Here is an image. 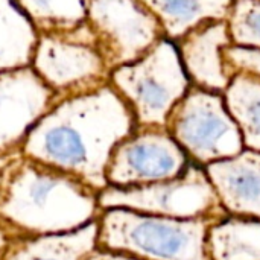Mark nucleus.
Wrapping results in <instances>:
<instances>
[{
  "label": "nucleus",
  "instance_id": "obj_1",
  "mask_svg": "<svg viewBox=\"0 0 260 260\" xmlns=\"http://www.w3.org/2000/svg\"><path fill=\"white\" fill-rule=\"evenodd\" d=\"M136 128L129 107L108 82L56 99L27 133L20 152L78 177L101 193L114 148Z\"/></svg>",
  "mask_w": 260,
  "mask_h": 260
},
{
  "label": "nucleus",
  "instance_id": "obj_2",
  "mask_svg": "<svg viewBox=\"0 0 260 260\" xmlns=\"http://www.w3.org/2000/svg\"><path fill=\"white\" fill-rule=\"evenodd\" d=\"M99 192L78 177L15 152L0 180V219L18 236L79 230L98 221Z\"/></svg>",
  "mask_w": 260,
  "mask_h": 260
},
{
  "label": "nucleus",
  "instance_id": "obj_3",
  "mask_svg": "<svg viewBox=\"0 0 260 260\" xmlns=\"http://www.w3.org/2000/svg\"><path fill=\"white\" fill-rule=\"evenodd\" d=\"M212 219H177L105 209L98 218V248L140 260H210Z\"/></svg>",
  "mask_w": 260,
  "mask_h": 260
},
{
  "label": "nucleus",
  "instance_id": "obj_4",
  "mask_svg": "<svg viewBox=\"0 0 260 260\" xmlns=\"http://www.w3.org/2000/svg\"><path fill=\"white\" fill-rule=\"evenodd\" d=\"M108 82L129 107L137 128H166L172 108L190 88L177 44L168 38L113 69Z\"/></svg>",
  "mask_w": 260,
  "mask_h": 260
},
{
  "label": "nucleus",
  "instance_id": "obj_5",
  "mask_svg": "<svg viewBox=\"0 0 260 260\" xmlns=\"http://www.w3.org/2000/svg\"><path fill=\"white\" fill-rule=\"evenodd\" d=\"M30 67L56 99L108 84L111 73L87 21L69 30L38 34Z\"/></svg>",
  "mask_w": 260,
  "mask_h": 260
},
{
  "label": "nucleus",
  "instance_id": "obj_6",
  "mask_svg": "<svg viewBox=\"0 0 260 260\" xmlns=\"http://www.w3.org/2000/svg\"><path fill=\"white\" fill-rule=\"evenodd\" d=\"M99 206L102 210L126 209L177 219L219 222L227 218L207 174L197 166H187L181 175L166 181L123 189L105 187L99 193Z\"/></svg>",
  "mask_w": 260,
  "mask_h": 260
},
{
  "label": "nucleus",
  "instance_id": "obj_7",
  "mask_svg": "<svg viewBox=\"0 0 260 260\" xmlns=\"http://www.w3.org/2000/svg\"><path fill=\"white\" fill-rule=\"evenodd\" d=\"M166 129L193 161L210 165L242 152L241 131L221 93L190 85L172 108Z\"/></svg>",
  "mask_w": 260,
  "mask_h": 260
},
{
  "label": "nucleus",
  "instance_id": "obj_8",
  "mask_svg": "<svg viewBox=\"0 0 260 260\" xmlns=\"http://www.w3.org/2000/svg\"><path fill=\"white\" fill-rule=\"evenodd\" d=\"M87 24L110 69L133 62L165 38L140 0H87Z\"/></svg>",
  "mask_w": 260,
  "mask_h": 260
},
{
  "label": "nucleus",
  "instance_id": "obj_9",
  "mask_svg": "<svg viewBox=\"0 0 260 260\" xmlns=\"http://www.w3.org/2000/svg\"><path fill=\"white\" fill-rule=\"evenodd\" d=\"M187 168L186 154L166 128H136L113 151L107 187H134L172 180Z\"/></svg>",
  "mask_w": 260,
  "mask_h": 260
},
{
  "label": "nucleus",
  "instance_id": "obj_10",
  "mask_svg": "<svg viewBox=\"0 0 260 260\" xmlns=\"http://www.w3.org/2000/svg\"><path fill=\"white\" fill-rule=\"evenodd\" d=\"M56 102L30 66L0 72V157L20 152L27 133Z\"/></svg>",
  "mask_w": 260,
  "mask_h": 260
},
{
  "label": "nucleus",
  "instance_id": "obj_11",
  "mask_svg": "<svg viewBox=\"0 0 260 260\" xmlns=\"http://www.w3.org/2000/svg\"><path fill=\"white\" fill-rule=\"evenodd\" d=\"M233 44L227 21H206L177 41L184 72L192 85L224 93L232 76L222 61V49Z\"/></svg>",
  "mask_w": 260,
  "mask_h": 260
},
{
  "label": "nucleus",
  "instance_id": "obj_12",
  "mask_svg": "<svg viewBox=\"0 0 260 260\" xmlns=\"http://www.w3.org/2000/svg\"><path fill=\"white\" fill-rule=\"evenodd\" d=\"M206 174L227 213L260 221V152L250 149L213 161Z\"/></svg>",
  "mask_w": 260,
  "mask_h": 260
},
{
  "label": "nucleus",
  "instance_id": "obj_13",
  "mask_svg": "<svg viewBox=\"0 0 260 260\" xmlns=\"http://www.w3.org/2000/svg\"><path fill=\"white\" fill-rule=\"evenodd\" d=\"M98 250V221L59 235L18 236L0 254V260H84Z\"/></svg>",
  "mask_w": 260,
  "mask_h": 260
},
{
  "label": "nucleus",
  "instance_id": "obj_14",
  "mask_svg": "<svg viewBox=\"0 0 260 260\" xmlns=\"http://www.w3.org/2000/svg\"><path fill=\"white\" fill-rule=\"evenodd\" d=\"M235 0H140L157 18L163 37L178 41L206 21H227Z\"/></svg>",
  "mask_w": 260,
  "mask_h": 260
},
{
  "label": "nucleus",
  "instance_id": "obj_15",
  "mask_svg": "<svg viewBox=\"0 0 260 260\" xmlns=\"http://www.w3.org/2000/svg\"><path fill=\"white\" fill-rule=\"evenodd\" d=\"M210 260H260V221L225 218L209 229Z\"/></svg>",
  "mask_w": 260,
  "mask_h": 260
},
{
  "label": "nucleus",
  "instance_id": "obj_16",
  "mask_svg": "<svg viewBox=\"0 0 260 260\" xmlns=\"http://www.w3.org/2000/svg\"><path fill=\"white\" fill-rule=\"evenodd\" d=\"M38 32L14 0H0V72L30 66Z\"/></svg>",
  "mask_w": 260,
  "mask_h": 260
},
{
  "label": "nucleus",
  "instance_id": "obj_17",
  "mask_svg": "<svg viewBox=\"0 0 260 260\" xmlns=\"http://www.w3.org/2000/svg\"><path fill=\"white\" fill-rule=\"evenodd\" d=\"M224 96L225 107L241 131L244 146L260 152V78L235 73Z\"/></svg>",
  "mask_w": 260,
  "mask_h": 260
},
{
  "label": "nucleus",
  "instance_id": "obj_18",
  "mask_svg": "<svg viewBox=\"0 0 260 260\" xmlns=\"http://www.w3.org/2000/svg\"><path fill=\"white\" fill-rule=\"evenodd\" d=\"M38 34L69 30L87 18V0H14Z\"/></svg>",
  "mask_w": 260,
  "mask_h": 260
},
{
  "label": "nucleus",
  "instance_id": "obj_19",
  "mask_svg": "<svg viewBox=\"0 0 260 260\" xmlns=\"http://www.w3.org/2000/svg\"><path fill=\"white\" fill-rule=\"evenodd\" d=\"M227 24L235 46L260 49V0H235Z\"/></svg>",
  "mask_w": 260,
  "mask_h": 260
},
{
  "label": "nucleus",
  "instance_id": "obj_20",
  "mask_svg": "<svg viewBox=\"0 0 260 260\" xmlns=\"http://www.w3.org/2000/svg\"><path fill=\"white\" fill-rule=\"evenodd\" d=\"M221 55L230 76L235 73H250L260 78V49L230 44L222 49Z\"/></svg>",
  "mask_w": 260,
  "mask_h": 260
},
{
  "label": "nucleus",
  "instance_id": "obj_21",
  "mask_svg": "<svg viewBox=\"0 0 260 260\" xmlns=\"http://www.w3.org/2000/svg\"><path fill=\"white\" fill-rule=\"evenodd\" d=\"M84 260H140L128 256V254H122V253H114V251H107V250H94L93 253H90Z\"/></svg>",
  "mask_w": 260,
  "mask_h": 260
},
{
  "label": "nucleus",
  "instance_id": "obj_22",
  "mask_svg": "<svg viewBox=\"0 0 260 260\" xmlns=\"http://www.w3.org/2000/svg\"><path fill=\"white\" fill-rule=\"evenodd\" d=\"M15 238H18V235L12 230V229H9L2 219H0V254L5 251V248L11 244V241L12 239H15Z\"/></svg>",
  "mask_w": 260,
  "mask_h": 260
},
{
  "label": "nucleus",
  "instance_id": "obj_23",
  "mask_svg": "<svg viewBox=\"0 0 260 260\" xmlns=\"http://www.w3.org/2000/svg\"><path fill=\"white\" fill-rule=\"evenodd\" d=\"M9 157H11V155H8V157H0V180H2V175H3V171H5V168H6V165H8Z\"/></svg>",
  "mask_w": 260,
  "mask_h": 260
}]
</instances>
